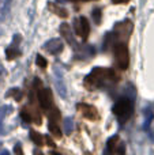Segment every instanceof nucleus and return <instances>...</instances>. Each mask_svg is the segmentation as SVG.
Here are the masks:
<instances>
[{"label": "nucleus", "instance_id": "19", "mask_svg": "<svg viewBox=\"0 0 154 155\" xmlns=\"http://www.w3.org/2000/svg\"><path fill=\"white\" fill-rule=\"evenodd\" d=\"M94 54V48L90 45H87L86 48L82 49V52L79 53V57H87V59H90V57Z\"/></svg>", "mask_w": 154, "mask_h": 155}, {"label": "nucleus", "instance_id": "13", "mask_svg": "<svg viewBox=\"0 0 154 155\" xmlns=\"http://www.w3.org/2000/svg\"><path fill=\"white\" fill-rule=\"evenodd\" d=\"M5 97H12L14 99H15L16 102H19L22 99V97H23V91L21 90V88H16V87H14V88H10V90L7 91V94H5Z\"/></svg>", "mask_w": 154, "mask_h": 155}, {"label": "nucleus", "instance_id": "1", "mask_svg": "<svg viewBox=\"0 0 154 155\" xmlns=\"http://www.w3.org/2000/svg\"><path fill=\"white\" fill-rule=\"evenodd\" d=\"M119 80V76L112 68L95 67L85 78V86L89 90H97L101 87H111Z\"/></svg>", "mask_w": 154, "mask_h": 155}, {"label": "nucleus", "instance_id": "3", "mask_svg": "<svg viewBox=\"0 0 154 155\" xmlns=\"http://www.w3.org/2000/svg\"><path fill=\"white\" fill-rule=\"evenodd\" d=\"M113 53H115V63H116V67L119 70L124 71L128 68L130 65V53H128V46L127 42H116L113 48Z\"/></svg>", "mask_w": 154, "mask_h": 155}, {"label": "nucleus", "instance_id": "26", "mask_svg": "<svg viewBox=\"0 0 154 155\" xmlns=\"http://www.w3.org/2000/svg\"><path fill=\"white\" fill-rule=\"evenodd\" d=\"M130 0H112V3L113 4H126V3H128Z\"/></svg>", "mask_w": 154, "mask_h": 155}, {"label": "nucleus", "instance_id": "10", "mask_svg": "<svg viewBox=\"0 0 154 155\" xmlns=\"http://www.w3.org/2000/svg\"><path fill=\"white\" fill-rule=\"evenodd\" d=\"M55 87H56L57 93L62 98L67 97V88H65V84L63 83V74L59 70H55Z\"/></svg>", "mask_w": 154, "mask_h": 155}, {"label": "nucleus", "instance_id": "21", "mask_svg": "<svg viewBox=\"0 0 154 155\" xmlns=\"http://www.w3.org/2000/svg\"><path fill=\"white\" fill-rule=\"evenodd\" d=\"M21 117H22V120H23L25 123H30V121L33 120L32 113L27 110V107H23V109H21Z\"/></svg>", "mask_w": 154, "mask_h": 155}, {"label": "nucleus", "instance_id": "4", "mask_svg": "<svg viewBox=\"0 0 154 155\" xmlns=\"http://www.w3.org/2000/svg\"><path fill=\"white\" fill-rule=\"evenodd\" d=\"M74 31L78 37L82 38V41H86L90 33V25L85 16H79V18L74 19Z\"/></svg>", "mask_w": 154, "mask_h": 155}, {"label": "nucleus", "instance_id": "22", "mask_svg": "<svg viewBox=\"0 0 154 155\" xmlns=\"http://www.w3.org/2000/svg\"><path fill=\"white\" fill-rule=\"evenodd\" d=\"M35 64L40 68H45L46 65H48V61H46V59H44L41 54H37V57H35Z\"/></svg>", "mask_w": 154, "mask_h": 155}, {"label": "nucleus", "instance_id": "14", "mask_svg": "<svg viewBox=\"0 0 154 155\" xmlns=\"http://www.w3.org/2000/svg\"><path fill=\"white\" fill-rule=\"evenodd\" d=\"M153 118H154V112H153L152 109H149V107H147V109L145 110V124H143V129H149V127H150V124H152Z\"/></svg>", "mask_w": 154, "mask_h": 155}, {"label": "nucleus", "instance_id": "8", "mask_svg": "<svg viewBox=\"0 0 154 155\" xmlns=\"http://www.w3.org/2000/svg\"><path fill=\"white\" fill-rule=\"evenodd\" d=\"M60 34L65 38V42H67L71 48L79 49V45H78V42L75 41V37H74L72 31H71L70 25H67V23H62V25H60Z\"/></svg>", "mask_w": 154, "mask_h": 155}, {"label": "nucleus", "instance_id": "27", "mask_svg": "<svg viewBox=\"0 0 154 155\" xmlns=\"http://www.w3.org/2000/svg\"><path fill=\"white\" fill-rule=\"evenodd\" d=\"M70 2H76V0H70Z\"/></svg>", "mask_w": 154, "mask_h": 155}, {"label": "nucleus", "instance_id": "11", "mask_svg": "<svg viewBox=\"0 0 154 155\" xmlns=\"http://www.w3.org/2000/svg\"><path fill=\"white\" fill-rule=\"evenodd\" d=\"M48 8L52 11V12L56 14V15H59L60 18H67V16H68L67 10H65V8H63V7H60V5H57V4H53V3H48Z\"/></svg>", "mask_w": 154, "mask_h": 155}, {"label": "nucleus", "instance_id": "25", "mask_svg": "<svg viewBox=\"0 0 154 155\" xmlns=\"http://www.w3.org/2000/svg\"><path fill=\"white\" fill-rule=\"evenodd\" d=\"M45 140H46V143H48V146H49V147H55V146H56L53 142H52V139H51V137H49V136H45Z\"/></svg>", "mask_w": 154, "mask_h": 155}, {"label": "nucleus", "instance_id": "7", "mask_svg": "<svg viewBox=\"0 0 154 155\" xmlns=\"http://www.w3.org/2000/svg\"><path fill=\"white\" fill-rule=\"evenodd\" d=\"M76 109L79 110V112L82 113V116H83L85 118H87V120H98L100 118V114H98V110L95 109L93 105H87V104H78L76 105Z\"/></svg>", "mask_w": 154, "mask_h": 155}, {"label": "nucleus", "instance_id": "15", "mask_svg": "<svg viewBox=\"0 0 154 155\" xmlns=\"http://www.w3.org/2000/svg\"><path fill=\"white\" fill-rule=\"evenodd\" d=\"M30 139L34 142L35 146H38V147H41V146H44V137L41 134H38V132L35 131H30Z\"/></svg>", "mask_w": 154, "mask_h": 155}, {"label": "nucleus", "instance_id": "12", "mask_svg": "<svg viewBox=\"0 0 154 155\" xmlns=\"http://www.w3.org/2000/svg\"><path fill=\"white\" fill-rule=\"evenodd\" d=\"M5 56H7L8 60H14V59H16V57L21 56V51L18 49V46L10 45L7 49H5Z\"/></svg>", "mask_w": 154, "mask_h": 155}, {"label": "nucleus", "instance_id": "23", "mask_svg": "<svg viewBox=\"0 0 154 155\" xmlns=\"http://www.w3.org/2000/svg\"><path fill=\"white\" fill-rule=\"evenodd\" d=\"M93 18H94L95 23H100L101 22V10L100 8H95V10L93 11Z\"/></svg>", "mask_w": 154, "mask_h": 155}, {"label": "nucleus", "instance_id": "24", "mask_svg": "<svg viewBox=\"0 0 154 155\" xmlns=\"http://www.w3.org/2000/svg\"><path fill=\"white\" fill-rule=\"evenodd\" d=\"M14 153H15V154H23V151H22V148H21V146H19V144H16L15 146V147H14Z\"/></svg>", "mask_w": 154, "mask_h": 155}, {"label": "nucleus", "instance_id": "28", "mask_svg": "<svg viewBox=\"0 0 154 155\" xmlns=\"http://www.w3.org/2000/svg\"><path fill=\"white\" fill-rule=\"evenodd\" d=\"M0 68H2V67H0Z\"/></svg>", "mask_w": 154, "mask_h": 155}, {"label": "nucleus", "instance_id": "17", "mask_svg": "<svg viewBox=\"0 0 154 155\" xmlns=\"http://www.w3.org/2000/svg\"><path fill=\"white\" fill-rule=\"evenodd\" d=\"M63 125H64L65 135L72 134V131H74V118L72 117H67L64 120V123H63Z\"/></svg>", "mask_w": 154, "mask_h": 155}, {"label": "nucleus", "instance_id": "18", "mask_svg": "<svg viewBox=\"0 0 154 155\" xmlns=\"http://www.w3.org/2000/svg\"><path fill=\"white\" fill-rule=\"evenodd\" d=\"M10 112H12V107L11 106H2L0 107V134L3 132V118H4Z\"/></svg>", "mask_w": 154, "mask_h": 155}, {"label": "nucleus", "instance_id": "5", "mask_svg": "<svg viewBox=\"0 0 154 155\" xmlns=\"http://www.w3.org/2000/svg\"><path fill=\"white\" fill-rule=\"evenodd\" d=\"M37 98L40 102L41 107H42L45 112L51 110L53 107V97H52V90L51 88H44L41 87L37 93Z\"/></svg>", "mask_w": 154, "mask_h": 155}, {"label": "nucleus", "instance_id": "16", "mask_svg": "<svg viewBox=\"0 0 154 155\" xmlns=\"http://www.w3.org/2000/svg\"><path fill=\"white\" fill-rule=\"evenodd\" d=\"M48 129L52 132V135H53V136H56V139H60V137H62V132H60L59 127H57V124L55 123L53 120L49 121V124H48Z\"/></svg>", "mask_w": 154, "mask_h": 155}, {"label": "nucleus", "instance_id": "9", "mask_svg": "<svg viewBox=\"0 0 154 155\" xmlns=\"http://www.w3.org/2000/svg\"><path fill=\"white\" fill-rule=\"evenodd\" d=\"M108 150H109V153H112V154H124L126 153L124 147H123V144L120 143V139L117 135L112 136L111 139L108 140Z\"/></svg>", "mask_w": 154, "mask_h": 155}, {"label": "nucleus", "instance_id": "20", "mask_svg": "<svg viewBox=\"0 0 154 155\" xmlns=\"http://www.w3.org/2000/svg\"><path fill=\"white\" fill-rule=\"evenodd\" d=\"M46 116H48L49 117V120H59L60 118V112H59V109H57V107H52L51 110H48V112H46Z\"/></svg>", "mask_w": 154, "mask_h": 155}, {"label": "nucleus", "instance_id": "6", "mask_svg": "<svg viewBox=\"0 0 154 155\" xmlns=\"http://www.w3.org/2000/svg\"><path fill=\"white\" fill-rule=\"evenodd\" d=\"M42 48L45 49L48 53L56 56V54H60L63 52V49H64V44H63V41L60 40V38H52V40L46 41V42L44 44Z\"/></svg>", "mask_w": 154, "mask_h": 155}, {"label": "nucleus", "instance_id": "2", "mask_svg": "<svg viewBox=\"0 0 154 155\" xmlns=\"http://www.w3.org/2000/svg\"><path fill=\"white\" fill-rule=\"evenodd\" d=\"M112 112H113V114L119 118V123L123 125V124L127 123L128 118L132 116L134 101L130 98V97H122V98L113 105Z\"/></svg>", "mask_w": 154, "mask_h": 155}]
</instances>
